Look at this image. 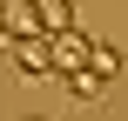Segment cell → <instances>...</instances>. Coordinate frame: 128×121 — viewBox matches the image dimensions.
I'll return each mask as SVG.
<instances>
[{
  "label": "cell",
  "mask_w": 128,
  "mask_h": 121,
  "mask_svg": "<svg viewBox=\"0 0 128 121\" xmlns=\"http://www.w3.org/2000/svg\"><path fill=\"white\" fill-rule=\"evenodd\" d=\"M34 20H40V34H61V27H74V7L68 0H34Z\"/></svg>",
  "instance_id": "3957f363"
},
{
  "label": "cell",
  "mask_w": 128,
  "mask_h": 121,
  "mask_svg": "<svg viewBox=\"0 0 128 121\" xmlns=\"http://www.w3.org/2000/svg\"><path fill=\"white\" fill-rule=\"evenodd\" d=\"M88 67H94L101 81H115V74H122V67H128V54H122V47H115V40H88Z\"/></svg>",
  "instance_id": "6da1fadb"
},
{
  "label": "cell",
  "mask_w": 128,
  "mask_h": 121,
  "mask_svg": "<svg viewBox=\"0 0 128 121\" xmlns=\"http://www.w3.org/2000/svg\"><path fill=\"white\" fill-rule=\"evenodd\" d=\"M61 81H68V94H74V101H108V81H101L94 67H74V74H61Z\"/></svg>",
  "instance_id": "7a4b0ae2"
}]
</instances>
